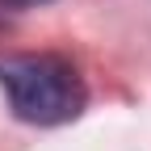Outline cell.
<instances>
[{"mask_svg": "<svg viewBox=\"0 0 151 151\" xmlns=\"http://www.w3.org/2000/svg\"><path fill=\"white\" fill-rule=\"evenodd\" d=\"M0 84L9 92V105L21 122L59 126L84 109L88 92L76 67L59 55H17L0 59Z\"/></svg>", "mask_w": 151, "mask_h": 151, "instance_id": "1", "label": "cell"}, {"mask_svg": "<svg viewBox=\"0 0 151 151\" xmlns=\"http://www.w3.org/2000/svg\"><path fill=\"white\" fill-rule=\"evenodd\" d=\"M4 4H13V9H29V4H46V0H4Z\"/></svg>", "mask_w": 151, "mask_h": 151, "instance_id": "2", "label": "cell"}]
</instances>
